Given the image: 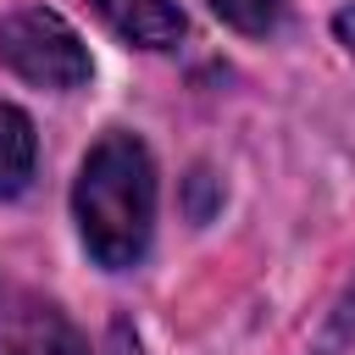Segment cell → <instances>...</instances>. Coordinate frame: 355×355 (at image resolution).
<instances>
[{
	"mask_svg": "<svg viewBox=\"0 0 355 355\" xmlns=\"http://www.w3.org/2000/svg\"><path fill=\"white\" fill-rule=\"evenodd\" d=\"M0 61L39 89H78L94 72L78 28L50 6H22L0 17Z\"/></svg>",
	"mask_w": 355,
	"mask_h": 355,
	"instance_id": "obj_2",
	"label": "cell"
},
{
	"mask_svg": "<svg viewBox=\"0 0 355 355\" xmlns=\"http://www.w3.org/2000/svg\"><path fill=\"white\" fill-rule=\"evenodd\" d=\"M227 28H239V33H272L277 22H283V0H205Z\"/></svg>",
	"mask_w": 355,
	"mask_h": 355,
	"instance_id": "obj_6",
	"label": "cell"
},
{
	"mask_svg": "<svg viewBox=\"0 0 355 355\" xmlns=\"http://www.w3.org/2000/svg\"><path fill=\"white\" fill-rule=\"evenodd\" d=\"M33 166H39V133L28 111L0 105V200H17L33 183Z\"/></svg>",
	"mask_w": 355,
	"mask_h": 355,
	"instance_id": "obj_4",
	"label": "cell"
},
{
	"mask_svg": "<svg viewBox=\"0 0 355 355\" xmlns=\"http://www.w3.org/2000/svg\"><path fill=\"white\" fill-rule=\"evenodd\" d=\"M72 216L83 233V250L122 272L150 250L155 233V161L133 133H105L72 183Z\"/></svg>",
	"mask_w": 355,
	"mask_h": 355,
	"instance_id": "obj_1",
	"label": "cell"
},
{
	"mask_svg": "<svg viewBox=\"0 0 355 355\" xmlns=\"http://www.w3.org/2000/svg\"><path fill=\"white\" fill-rule=\"evenodd\" d=\"M333 33H338V44L355 55V6H344V11L333 17Z\"/></svg>",
	"mask_w": 355,
	"mask_h": 355,
	"instance_id": "obj_8",
	"label": "cell"
},
{
	"mask_svg": "<svg viewBox=\"0 0 355 355\" xmlns=\"http://www.w3.org/2000/svg\"><path fill=\"white\" fill-rule=\"evenodd\" d=\"M11 355H89V349H83V338L44 305V316H33V322L11 338Z\"/></svg>",
	"mask_w": 355,
	"mask_h": 355,
	"instance_id": "obj_5",
	"label": "cell"
},
{
	"mask_svg": "<svg viewBox=\"0 0 355 355\" xmlns=\"http://www.w3.org/2000/svg\"><path fill=\"white\" fill-rule=\"evenodd\" d=\"M355 344V283L338 294V305L327 311V322H322V333L311 338V355H344Z\"/></svg>",
	"mask_w": 355,
	"mask_h": 355,
	"instance_id": "obj_7",
	"label": "cell"
},
{
	"mask_svg": "<svg viewBox=\"0 0 355 355\" xmlns=\"http://www.w3.org/2000/svg\"><path fill=\"white\" fill-rule=\"evenodd\" d=\"M105 28L128 39L133 50H172L183 39V11L178 0H94Z\"/></svg>",
	"mask_w": 355,
	"mask_h": 355,
	"instance_id": "obj_3",
	"label": "cell"
}]
</instances>
